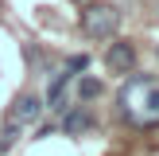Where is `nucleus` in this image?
<instances>
[{
	"instance_id": "7",
	"label": "nucleus",
	"mask_w": 159,
	"mask_h": 156,
	"mask_svg": "<svg viewBox=\"0 0 159 156\" xmlns=\"http://www.w3.org/2000/svg\"><path fill=\"white\" fill-rule=\"evenodd\" d=\"M101 90H105V86H101L97 78H82V82H78V98H85V101L101 98Z\"/></svg>"
},
{
	"instance_id": "10",
	"label": "nucleus",
	"mask_w": 159,
	"mask_h": 156,
	"mask_svg": "<svg viewBox=\"0 0 159 156\" xmlns=\"http://www.w3.org/2000/svg\"><path fill=\"white\" fill-rule=\"evenodd\" d=\"M78 4H89V0H78Z\"/></svg>"
},
{
	"instance_id": "8",
	"label": "nucleus",
	"mask_w": 159,
	"mask_h": 156,
	"mask_svg": "<svg viewBox=\"0 0 159 156\" xmlns=\"http://www.w3.org/2000/svg\"><path fill=\"white\" fill-rule=\"evenodd\" d=\"M16 137H20V129H16V121H12V125H8L4 133H0V152H8V148L16 144Z\"/></svg>"
},
{
	"instance_id": "6",
	"label": "nucleus",
	"mask_w": 159,
	"mask_h": 156,
	"mask_svg": "<svg viewBox=\"0 0 159 156\" xmlns=\"http://www.w3.org/2000/svg\"><path fill=\"white\" fill-rule=\"evenodd\" d=\"M89 125H93V117L85 113L82 105H78V109H70V113H66V121H62V129H66L70 137H78V133H85Z\"/></svg>"
},
{
	"instance_id": "3",
	"label": "nucleus",
	"mask_w": 159,
	"mask_h": 156,
	"mask_svg": "<svg viewBox=\"0 0 159 156\" xmlns=\"http://www.w3.org/2000/svg\"><path fill=\"white\" fill-rule=\"evenodd\" d=\"M70 86H74V70H62V74L51 78V90H47V105H51V113H66L70 109Z\"/></svg>"
},
{
	"instance_id": "1",
	"label": "nucleus",
	"mask_w": 159,
	"mask_h": 156,
	"mask_svg": "<svg viewBox=\"0 0 159 156\" xmlns=\"http://www.w3.org/2000/svg\"><path fill=\"white\" fill-rule=\"evenodd\" d=\"M120 105H124V117L128 121H155L159 117V82H152V78H132L128 86H124L120 94Z\"/></svg>"
},
{
	"instance_id": "4",
	"label": "nucleus",
	"mask_w": 159,
	"mask_h": 156,
	"mask_svg": "<svg viewBox=\"0 0 159 156\" xmlns=\"http://www.w3.org/2000/svg\"><path fill=\"white\" fill-rule=\"evenodd\" d=\"M105 66L113 70V74H132V66H136V47L124 43V39H116L105 51Z\"/></svg>"
},
{
	"instance_id": "9",
	"label": "nucleus",
	"mask_w": 159,
	"mask_h": 156,
	"mask_svg": "<svg viewBox=\"0 0 159 156\" xmlns=\"http://www.w3.org/2000/svg\"><path fill=\"white\" fill-rule=\"evenodd\" d=\"M66 66H70V70L78 74V70H85V66H89V55H74V59H70Z\"/></svg>"
},
{
	"instance_id": "5",
	"label": "nucleus",
	"mask_w": 159,
	"mask_h": 156,
	"mask_svg": "<svg viewBox=\"0 0 159 156\" xmlns=\"http://www.w3.org/2000/svg\"><path fill=\"white\" fill-rule=\"evenodd\" d=\"M39 113H43V101H39L35 94H23V98H16V105H12V121H16V125L35 121Z\"/></svg>"
},
{
	"instance_id": "2",
	"label": "nucleus",
	"mask_w": 159,
	"mask_h": 156,
	"mask_svg": "<svg viewBox=\"0 0 159 156\" xmlns=\"http://www.w3.org/2000/svg\"><path fill=\"white\" fill-rule=\"evenodd\" d=\"M120 27V12L113 4H85L82 8V31L89 39H113V31Z\"/></svg>"
}]
</instances>
